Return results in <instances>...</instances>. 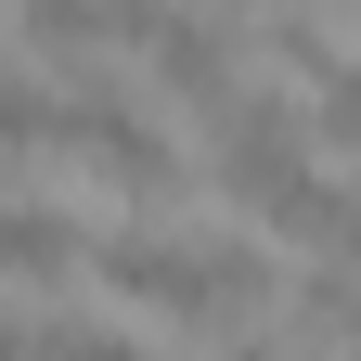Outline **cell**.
<instances>
[{
  "instance_id": "cell-1",
  "label": "cell",
  "mask_w": 361,
  "mask_h": 361,
  "mask_svg": "<svg viewBox=\"0 0 361 361\" xmlns=\"http://www.w3.org/2000/svg\"><path fill=\"white\" fill-rule=\"evenodd\" d=\"M90 271H104L129 310L180 323V336H219V323H245V310L284 297L271 245H245V233H194V245H168V233H104V245H90Z\"/></svg>"
},
{
  "instance_id": "cell-2",
  "label": "cell",
  "mask_w": 361,
  "mask_h": 361,
  "mask_svg": "<svg viewBox=\"0 0 361 361\" xmlns=\"http://www.w3.org/2000/svg\"><path fill=\"white\" fill-rule=\"evenodd\" d=\"M52 155H78L104 194H129V207H155L168 180H180V155H168V129L129 104V90H104V78H52Z\"/></svg>"
},
{
  "instance_id": "cell-3",
  "label": "cell",
  "mask_w": 361,
  "mask_h": 361,
  "mask_svg": "<svg viewBox=\"0 0 361 361\" xmlns=\"http://www.w3.org/2000/svg\"><path fill=\"white\" fill-rule=\"evenodd\" d=\"M142 65H155V90H168V104H194V116H219V104L245 90L233 26H219V13H168V26L142 39Z\"/></svg>"
},
{
  "instance_id": "cell-4",
  "label": "cell",
  "mask_w": 361,
  "mask_h": 361,
  "mask_svg": "<svg viewBox=\"0 0 361 361\" xmlns=\"http://www.w3.org/2000/svg\"><path fill=\"white\" fill-rule=\"evenodd\" d=\"M90 233L52 207V194H0V284H78Z\"/></svg>"
},
{
  "instance_id": "cell-5",
  "label": "cell",
  "mask_w": 361,
  "mask_h": 361,
  "mask_svg": "<svg viewBox=\"0 0 361 361\" xmlns=\"http://www.w3.org/2000/svg\"><path fill=\"white\" fill-rule=\"evenodd\" d=\"M284 323H297V348H348L361 361V271H297V284H284Z\"/></svg>"
},
{
  "instance_id": "cell-6",
  "label": "cell",
  "mask_w": 361,
  "mask_h": 361,
  "mask_svg": "<svg viewBox=\"0 0 361 361\" xmlns=\"http://www.w3.org/2000/svg\"><path fill=\"white\" fill-rule=\"evenodd\" d=\"M0 155H52V78L0 65Z\"/></svg>"
},
{
  "instance_id": "cell-7",
  "label": "cell",
  "mask_w": 361,
  "mask_h": 361,
  "mask_svg": "<svg viewBox=\"0 0 361 361\" xmlns=\"http://www.w3.org/2000/svg\"><path fill=\"white\" fill-rule=\"evenodd\" d=\"M310 129L361 155V65H348V52H323V65H310Z\"/></svg>"
},
{
  "instance_id": "cell-8",
  "label": "cell",
  "mask_w": 361,
  "mask_h": 361,
  "mask_svg": "<svg viewBox=\"0 0 361 361\" xmlns=\"http://www.w3.org/2000/svg\"><path fill=\"white\" fill-rule=\"evenodd\" d=\"M39 361H142L116 323H39Z\"/></svg>"
},
{
  "instance_id": "cell-9",
  "label": "cell",
  "mask_w": 361,
  "mask_h": 361,
  "mask_svg": "<svg viewBox=\"0 0 361 361\" xmlns=\"http://www.w3.org/2000/svg\"><path fill=\"white\" fill-rule=\"evenodd\" d=\"M310 245H323L336 271H361V194H336V207H323V233H310Z\"/></svg>"
},
{
  "instance_id": "cell-10",
  "label": "cell",
  "mask_w": 361,
  "mask_h": 361,
  "mask_svg": "<svg viewBox=\"0 0 361 361\" xmlns=\"http://www.w3.org/2000/svg\"><path fill=\"white\" fill-rule=\"evenodd\" d=\"M0 361H39V323H13V310H0Z\"/></svg>"
},
{
  "instance_id": "cell-11",
  "label": "cell",
  "mask_w": 361,
  "mask_h": 361,
  "mask_svg": "<svg viewBox=\"0 0 361 361\" xmlns=\"http://www.w3.org/2000/svg\"><path fill=\"white\" fill-rule=\"evenodd\" d=\"M219 361H297V348H258V336H233V348H219Z\"/></svg>"
}]
</instances>
